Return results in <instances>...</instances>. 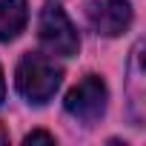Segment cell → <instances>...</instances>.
<instances>
[{"mask_svg": "<svg viewBox=\"0 0 146 146\" xmlns=\"http://www.w3.org/2000/svg\"><path fill=\"white\" fill-rule=\"evenodd\" d=\"M60 80H63V69H60L52 57L37 54V52L23 54L20 63H17V72H15V86H17V92H20L29 103H35V106L52 100L54 92L60 89Z\"/></svg>", "mask_w": 146, "mask_h": 146, "instance_id": "cell-1", "label": "cell"}, {"mask_svg": "<svg viewBox=\"0 0 146 146\" xmlns=\"http://www.w3.org/2000/svg\"><path fill=\"white\" fill-rule=\"evenodd\" d=\"M37 37L40 46L49 54H60V57H72L80 49V37L78 29L72 26L69 15L60 6H46L40 12V23H37Z\"/></svg>", "mask_w": 146, "mask_h": 146, "instance_id": "cell-2", "label": "cell"}, {"mask_svg": "<svg viewBox=\"0 0 146 146\" xmlns=\"http://www.w3.org/2000/svg\"><path fill=\"white\" fill-rule=\"evenodd\" d=\"M106 100H109L106 83H103L98 75H89V78H83L78 86L69 89L63 106H66V112L75 117V120H80V123L89 126V123H95V120L103 117V112H106Z\"/></svg>", "mask_w": 146, "mask_h": 146, "instance_id": "cell-3", "label": "cell"}, {"mask_svg": "<svg viewBox=\"0 0 146 146\" xmlns=\"http://www.w3.org/2000/svg\"><path fill=\"white\" fill-rule=\"evenodd\" d=\"M86 20L92 32L103 37H117L132 23V6L129 0H92L86 6Z\"/></svg>", "mask_w": 146, "mask_h": 146, "instance_id": "cell-4", "label": "cell"}, {"mask_svg": "<svg viewBox=\"0 0 146 146\" xmlns=\"http://www.w3.org/2000/svg\"><path fill=\"white\" fill-rule=\"evenodd\" d=\"M29 20L26 0H0V40H15Z\"/></svg>", "mask_w": 146, "mask_h": 146, "instance_id": "cell-5", "label": "cell"}, {"mask_svg": "<svg viewBox=\"0 0 146 146\" xmlns=\"http://www.w3.org/2000/svg\"><path fill=\"white\" fill-rule=\"evenodd\" d=\"M26 146H32V143H54V135H49V132H32V135H26V140H23Z\"/></svg>", "mask_w": 146, "mask_h": 146, "instance_id": "cell-6", "label": "cell"}, {"mask_svg": "<svg viewBox=\"0 0 146 146\" xmlns=\"http://www.w3.org/2000/svg\"><path fill=\"white\" fill-rule=\"evenodd\" d=\"M6 98V80H3V69H0V103H3Z\"/></svg>", "mask_w": 146, "mask_h": 146, "instance_id": "cell-7", "label": "cell"}, {"mask_svg": "<svg viewBox=\"0 0 146 146\" xmlns=\"http://www.w3.org/2000/svg\"><path fill=\"white\" fill-rule=\"evenodd\" d=\"M6 143H9V135H6V129H3V126H0V146H6Z\"/></svg>", "mask_w": 146, "mask_h": 146, "instance_id": "cell-8", "label": "cell"}]
</instances>
